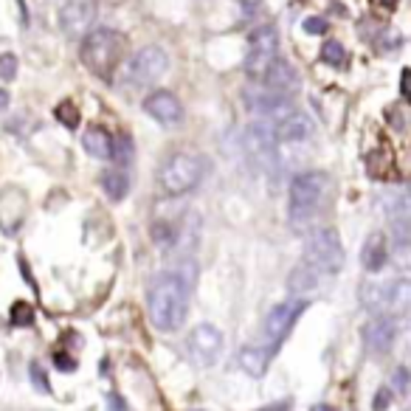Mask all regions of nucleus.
<instances>
[{
	"label": "nucleus",
	"instance_id": "f8f14e48",
	"mask_svg": "<svg viewBox=\"0 0 411 411\" xmlns=\"http://www.w3.org/2000/svg\"><path fill=\"white\" fill-rule=\"evenodd\" d=\"M310 136H313V121L299 110L287 113L273 127V141H282V144H299V141H307Z\"/></svg>",
	"mask_w": 411,
	"mask_h": 411
},
{
	"label": "nucleus",
	"instance_id": "f03ea898",
	"mask_svg": "<svg viewBox=\"0 0 411 411\" xmlns=\"http://www.w3.org/2000/svg\"><path fill=\"white\" fill-rule=\"evenodd\" d=\"M79 56L85 62V68L99 76V79H113L121 56H124V37L113 28H90L82 37L79 45Z\"/></svg>",
	"mask_w": 411,
	"mask_h": 411
},
{
	"label": "nucleus",
	"instance_id": "39448f33",
	"mask_svg": "<svg viewBox=\"0 0 411 411\" xmlns=\"http://www.w3.org/2000/svg\"><path fill=\"white\" fill-rule=\"evenodd\" d=\"M304 262L321 276H333L344 268V245L335 228H316L304 239Z\"/></svg>",
	"mask_w": 411,
	"mask_h": 411
},
{
	"label": "nucleus",
	"instance_id": "a878e982",
	"mask_svg": "<svg viewBox=\"0 0 411 411\" xmlns=\"http://www.w3.org/2000/svg\"><path fill=\"white\" fill-rule=\"evenodd\" d=\"M153 239H155L161 248H169V245L178 239V234H175L172 222H167V220H158V222L153 225Z\"/></svg>",
	"mask_w": 411,
	"mask_h": 411
},
{
	"label": "nucleus",
	"instance_id": "ddd939ff",
	"mask_svg": "<svg viewBox=\"0 0 411 411\" xmlns=\"http://www.w3.org/2000/svg\"><path fill=\"white\" fill-rule=\"evenodd\" d=\"M395 333H398V324L392 316H375L364 327V341L372 352H386L395 344Z\"/></svg>",
	"mask_w": 411,
	"mask_h": 411
},
{
	"label": "nucleus",
	"instance_id": "e433bc0d",
	"mask_svg": "<svg viewBox=\"0 0 411 411\" xmlns=\"http://www.w3.org/2000/svg\"><path fill=\"white\" fill-rule=\"evenodd\" d=\"M245 3H259V0H245Z\"/></svg>",
	"mask_w": 411,
	"mask_h": 411
},
{
	"label": "nucleus",
	"instance_id": "1a4fd4ad",
	"mask_svg": "<svg viewBox=\"0 0 411 411\" xmlns=\"http://www.w3.org/2000/svg\"><path fill=\"white\" fill-rule=\"evenodd\" d=\"M222 352V333L214 327V324H198L192 333H189V355L198 367H211L217 364Z\"/></svg>",
	"mask_w": 411,
	"mask_h": 411
},
{
	"label": "nucleus",
	"instance_id": "c756f323",
	"mask_svg": "<svg viewBox=\"0 0 411 411\" xmlns=\"http://www.w3.org/2000/svg\"><path fill=\"white\" fill-rule=\"evenodd\" d=\"M54 367H56L59 372H73V369H76V361H73L71 355H65V352H56V355H54Z\"/></svg>",
	"mask_w": 411,
	"mask_h": 411
},
{
	"label": "nucleus",
	"instance_id": "0eeeda50",
	"mask_svg": "<svg viewBox=\"0 0 411 411\" xmlns=\"http://www.w3.org/2000/svg\"><path fill=\"white\" fill-rule=\"evenodd\" d=\"M167 71H169V54H167L164 48H158V45H144V48L133 56V62H130V68H127L133 85H153V82H158Z\"/></svg>",
	"mask_w": 411,
	"mask_h": 411
},
{
	"label": "nucleus",
	"instance_id": "7ed1b4c3",
	"mask_svg": "<svg viewBox=\"0 0 411 411\" xmlns=\"http://www.w3.org/2000/svg\"><path fill=\"white\" fill-rule=\"evenodd\" d=\"M330 189V178L324 172H302L290 181V222L293 228H310L318 206Z\"/></svg>",
	"mask_w": 411,
	"mask_h": 411
},
{
	"label": "nucleus",
	"instance_id": "4be33fe9",
	"mask_svg": "<svg viewBox=\"0 0 411 411\" xmlns=\"http://www.w3.org/2000/svg\"><path fill=\"white\" fill-rule=\"evenodd\" d=\"M237 358H239V367L245 369V375H251V378H262L268 369V352L262 347H242Z\"/></svg>",
	"mask_w": 411,
	"mask_h": 411
},
{
	"label": "nucleus",
	"instance_id": "423d86ee",
	"mask_svg": "<svg viewBox=\"0 0 411 411\" xmlns=\"http://www.w3.org/2000/svg\"><path fill=\"white\" fill-rule=\"evenodd\" d=\"M279 59V34L273 25H262L251 34L248 40V54H245V76L256 85L268 76L270 65Z\"/></svg>",
	"mask_w": 411,
	"mask_h": 411
},
{
	"label": "nucleus",
	"instance_id": "bb28decb",
	"mask_svg": "<svg viewBox=\"0 0 411 411\" xmlns=\"http://www.w3.org/2000/svg\"><path fill=\"white\" fill-rule=\"evenodd\" d=\"M14 76H17V56L0 54V79H14Z\"/></svg>",
	"mask_w": 411,
	"mask_h": 411
},
{
	"label": "nucleus",
	"instance_id": "6ab92c4d",
	"mask_svg": "<svg viewBox=\"0 0 411 411\" xmlns=\"http://www.w3.org/2000/svg\"><path fill=\"white\" fill-rule=\"evenodd\" d=\"M82 147L88 155L99 158V161H110L113 158V136L105 127H88L82 136Z\"/></svg>",
	"mask_w": 411,
	"mask_h": 411
},
{
	"label": "nucleus",
	"instance_id": "a211bd4d",
	"mask_svg": "<svg viewBox=\"0 0 411 411\" xmlns=\"http://www.w3.org/2000/svg\"><path fill=\"white\" fill-rule=\"evenodd\" d=\"M318 285H321V273H318L316 268H310L307 262H302V265H296V268L290 270V279H287V290H290L293 296L304 299L307 293L318 290Z\"/></svg>",
	"mask_w": 411,
	"mask_h": 411
},
{
	"label": "nucleus",
	"instance_id": "aec40b11",
	"mask_svg": "<svg viewBox=\"0 0 411 411\" xmlns=\"http://www.w3.org/2000/svg\"><path fill=\"white\" fill-rule=\"evenodd\" d=\"M99 186H102V192L107 195V201L119 203V201H124L127 192H130V175H127V169H121V167L105 169L102 178H99Z\"/></svg>",
	"mask_w": 411,
	"mask_h": 411
},
{
	"label": "nucleus",
	"instance_id": "dca6fc26",
	"mask_svg": "<svg viewBox=\"0 0 411 411\" xmlns=\"http://www.w3.org/2000/svg\"><path fill=\"white\" fill-rule=\"evenodd\" d=\"M383 287V316H406L411 302V287L406 279H395L392 285H381Z\"/></svg>",
	"mask_w": 411,
	"mask_h": 411
},
{
	"label": "nucleus",
	"instance_id": "2eb2a0df",
	"mask_svg": "<svg viewBox=\"0 0 411 411\" xmlns=\"http://www.w3.org/2000/svg\"><path fill=\"white\" fill-rule=\"evenodd\" d=\"M386 262H389V239L383 231H372L361 248V265H364V270L378 273V270H383Z\"/></svg>",
	"mask_w": 411,
	"mask_h": 411
},
{
	"label": "nucleus",
	"instance_id": "9d476101",
	"mask_svg": "<svg viewBox=\"0 0 411 411\" xmlns=\"http://www.w3.org/2000/svg\"><path fill=\"white\" fill-rule=\"evenodd\" d=\"M304 307H307L304 299H290V302L276 304V307L268 313V318H265V338H268L270 344H279V341L293 330V324L299 321V316L304 313Z\"/></svg>",
	"mask_w": 411,
	"mask_h": 411
},
{
	"label": "nucleus",
	"instance_id": "6e6552de",
	"mask_svg": "<svg viewBox=\"0 0 411 411\" xmlns=\"http://www.w3.org/2000/svg\"><path fill=\"white\" fill-rule=\"evenodd\" d=\"M96 11H99L96 0H68L59 8V28H62V34L71 37V40H82L93 28Z\"/></svg>",
	"mask_w": 411,
	"mask_h": 411
},
{
	"label": "nucleus",
	"instance_id": "20e7f679",
	"mask_svg": "<svg viewBox=\"0 0 411 411\" xmlns=\"http://www.w3.org/2000/svg\"><path fill=\"white\" fill-rule=\"evenodd\" d=\"M206 169H208V164H206L203 155H198V153H172L164 161L161 172H158V184L169 198H181V195L192 192L203 181Z\"/></svg>",
	"mask_w": 411,
	"mask_h": 411
},
{
	"label": "nucleus",
	"instance_id": "c85d7f7f",
	"mask_svg": "<svg viewBox=\"0 0 411 411\" xmlns=\"http://www.w3.org/2000/svg\"><path fill=\"white\" fill-rule=\"evenodd\" d=\"M304 31L321 37V34L327 31V20H324V17H307V20H304Z\"/></svg>",
	"mask_w": 411,
	"mask_h": 411
},
{
	"label": "nucleus",
	"instance_id": "4468645a",
	"mask_svg": "<svg viewBox=\"0 0 411 411\" xmlns=\"http://www.w3.org/2000/svg\"><path fill=\"white\" fill-rule=\"evenodd\" d=\"M262 85H265V90H270L273 96L287 99V96L293 93V88L299 85V76H296V71H293V65H290V62L276 59V62L270 65L268 76L262 79Z\"/></svg>",
	"mask_w": 411,
	"mask_h": 411
},
{
	"label": "nucleus",
	"instance_id": "f3484780",
	"mask_svg": "<svg viewBox=\"0 0 411 411\" xmlns=\"http://www.w3.org/2000/svg\"><path fill=\"white\" fill-rule=\"evenodd\" d=\"M23 217H25V198H23V192H17V189L0 192V225L6 231H17Z\"/></svg>",
	"mask_w": 411,
	"mask_h": 411
},
{
	"label": "nucleus",
	"instance_id": "473e14b6",
	"mask_svg": "<svg viewBox=\"0 0 411 411\" xmlns=\"http://www.w3.org/2000/svg\"><path fill=\"white\" fill-rule=\"evenodd\" d=\"M378 3H381L383 8H389V11H392V8H398V3H400V0H378Z\"/></svg>",
	"mask_w": 411,
	"mask_h": 411
},
{
	"label": "nucleus",
	"instance_id": "7c9ffc66",
	"mask_svg": "<svg viewBox=\"0 0 411 411\" xmlns=\"http://www.w3.org/2000/svg\"><path fill=\"white\" fill-rule=\"evenodd\" d=\"M28 372H31V381L40 386V392H51V386H48V381H45V375H42V369H40L37 364H31V369H28Z\"/></svg>",
	"mask_w": 411,
	"mask_h": 411
},
{
	"label": "nucleus",
	"instance_id": "393cba45",
	"mask_svg": "<svg viewBox=\"0 0 411 411\" xmlns=\"http://www.w3.org/2000/svg\"><path fill=\"white\" fill-rule=\"evenodd\" d=\"M8 318L14 327H31L34 324V307L28 302H14L8 310Z\"/></svg>",
	"mask_w": 411,
	"mask_h": 411
},
{
	"label": "nucleus",
	"instance_id": "cd10ccee",
	"mask_svg": "<svg viewBox=\"0 0 411 411\" xmlns=\"http://www.w3.org/2000/svg\"><path fill=\"white\" fill-rule=\"evenodd\" d=\"M389 406H392V389H389V386H381L378 395H375V400H372V409L386 411Z\"/></svg>",
	"mask_w": 411,
	"mask_h": 411
},
{
	"label": "nucleus",
	"instance_id": "b1692460",
	"mask_svg": "<svg viewBox=\"0 0 411 411\" xmlns=\"http://www.w3.org/2000/svg\"><path fill=\"white\" fill-rule=\"evenodd\" d=\"M54 116H56V121H59L62 127H68V130H76V127H79V121H82L79 107H76L73 102H62V105L54 110Z\"/></svg>",
	"mask_w": 411,
	"mask_h": 411
},
{
	"label": "nucleus",
	"instance_id": "c9c22d12",
	"mask_svg": "<svg viewBox=\"0 0 411 411\" xmlns=\"http://www.w3.org/2000/svg\"><path fill=\"white\" fill-rule=\"evenodd\" d=\"M310 411H335L333 406H327V403H321V406H313Z\"/></svg>",
	"mask_w": 411,
	"mask_h": 411
},
{
	"label": "nucleus",
	"instance_id": "f257e3e1",
	"mask_svg": "<svg viewBox=\"0 0 411 411\" xmlns=\"http://www.w3.org/2000/svg\"><path fill=\"white\" fill-rule=\"evenodd\" d=\"M147 313L155 330L178 333L186 324L189 313V287L178 273H161L153 279L147 293Z\"/></svg>",
	"mask_w": 411,
	"mask_h": 411
},
{
	"label": "nucleus",
	"instance_id": "f704fd0d",
	"mask_svg": "<svg viewBox=\"0 0 411 411\" xmlns=\"http://www.w3.org/2000/svg\"><path fill=\"white\" fill-rule=\"evenodd\" d=\"M259 411H287V403H279V406H270V409H259Z\"/></svg>",
	"mask_w": 411,
	"mask_h": 411
},
{
	"label": "nucleus",
	"instance_id": "2f4dec72",
	"mask_svg": "<svg viewBox=\"0 0 411 411\" xmlns=\"http://www.w3.org/2000/svg\"><path fill=\"white\" fill-rule=\"evenodd\" d=\"M395 386H398L400 395L409 392V372H406V369H398V372H395Z\"/></svg>",
	"mask_w": 411,
	"mask_h": 411
},
{
	"label": "nucleus",
	"instance_id": "5701e85b",
	"mask_svg": "<svg viewBox=\"0 0 411 411\" xmlns=\"http://www.w3.org/2000/svg\"><path fill=\"white\" fill-rule=\"evenodd\" d=\"M321 62H327L330 68H344L347 65V48L338 40H327L321 45Z\"/></svg>",
	"mask_w": 411,
	"mask_h": 411
},
{
	"label": "nucleus",
	"instance_id": "412c9836",
	"mask_svg": "<svg viewBox=\"0 0 411 411\" xmlns=\"http://www.w3.org/2000/svg\"><path fill=\"white\" fill-rule=\"evenodd\" d=\"M248 150L259 164H270L273 158V133L262 124H254L248 130Z\"/></svg>",
	"mask_w": 411,
	"mask_h": 411
},
{
	"label": "nucleus",
	"instance_id": "9b49d317",
	"mask_svg": "<svg viewBox=\"0 0 411 411\" xmlns=\"http://www.w3.org/2000/svg\"><path fill=\"white\" fill-rule=\"evenodd\" d=\"M144 110L147 116H153L158 124H178L184 119V107H181V99L169 90H155L144 99Z\"/></svg>",
	"mask_w": 411,
	"mask_h": 411
},
{
	"label": "nucleus",
	"instance_id": "72a5a7b5",
	"mask_svg": "<svg viewBox=\"0 0 411 411\" xmlns=\"http://www.w3.org/2000/svg\"><path fill=\"white\" fill-rule=\"evenodd\" d=\"M6 107H8V93L0 90V110H6Z\"/></svg>",
	"mask_w": 411,
	"mask_h": 411
}]
</instances>
